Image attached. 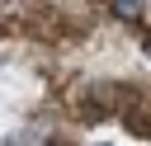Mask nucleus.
Returning <instances> with one entry per match:
<instances>
[{"label": "nucleus", "mask_w": 151, "mask_h": 146, "mask_svg": "<svg viewBox=\"0 0 151 146\" xmlns=\"http://www.w3.org/2000/svg\"><path fill=\"white\" fill-rule=\"evenodd\" d=\"M146 9L142 5H113V19H142Z\"/></svg>", "instance_id": "obj_1"}]
</instances>
